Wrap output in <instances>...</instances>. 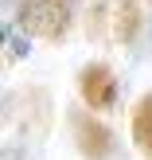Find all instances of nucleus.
<instances>
[{
	"mask_svg": "<svg viewBox=\"0 0 152 160\" xmlns=\"http://www.w3.org/2000/svg\"><path fill=\"white\" fill-rule=\"evenodd\" d=\"M78 94L90 109H113L117 106V74L109 62H90L78 74Z\"/></svg>",
	"mask_w": 152,
	"mask_h": 160,
	"instance_id": "obj_3",
	"label": "nucleus"
},
{
	"mask_svg": "<svg viewBox=\"0 0 152 160\" xmlns=\"http://www.w3.org/2000/svg\"><path fill=\"white\" fill-rule=\"evenodd\" d=\"M74 20V0H20L16 4V23L27 35L39 39H62Z\"/></svg>",
	"mask_w": 152,
	"mask_h": 160,
	"instance_id": "obj_1",
	"label": "nucleus"
},
{
	"mask_svg": "<svg viewBox=\"0 0 152 160\" xmlns=\"http://www.w3.org/2000/svg\"><path fill=\"white\" fill-rule=\"evenodd\" d=\"M140 23H145L140 0H117L113 4V35H117V43H133L140 35Z\"/></svg>",
	"mask_w": 152,
	"mask_h": 160,
	"instance_id": "obj_5",
	"label": "nucleus"
},
{
	"mask_svg": "<svg viewBox=\"0 0 152 160\" xmlns=\"http://www.w3.org/2000/svg\"><path fill=\"white\" fill-rule=\"evenodd\" d=\"M101 23H105V0H90V12H86V31H90V39L101 35Z\"/></svg>",
	"mask_w": 152,
	"mask_h": 160,
	"instance_id": "obj_6",
	"label": "nucleus"
},
{
	"mask_svg": "<svg viewBox=\"0 0 152 160\" xmlns=\"http://www.w3.org/2000/svg\"><path fill=\"white\" fill-rule=\"evenodd\" d=\"M70 133H74V145L86 160H117L121 156L113 129L105 121H98L94 113H86V109H70Z\"/></svg>",
	"mask_w": 152,
	"mask_h": 160,
	"instance_id": "obj_2",
	"label": "nucleus"
},
{
	"mask_svg": "<svg viewBox=\"0 0 152 160\" xmlns=\"http://www.w3.org/2000/svg\"><path fill=\"white\" fill-rule=\"evenodd\" d=\"M129 129H133V145L145 152V160H152V90L137 98L133 117H129Z\"/></svg>",
	"mask_w": 152,
	"mask_h": 160,
	"instance_id": "obj_4",
	"label": "nucleus"
}]
</instances>
